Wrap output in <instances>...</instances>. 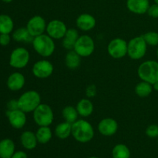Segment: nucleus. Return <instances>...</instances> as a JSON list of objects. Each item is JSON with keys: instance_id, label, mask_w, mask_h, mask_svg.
Wrapping results in <instances>:
<instances>
[{"instance_id": "42", "label": "nucleus", "mask_w": 158, "mask_h": 158, "mask_svg": "<svg viewBox=\"0 0 158 158\" xmlns=\"http://www.w3.org/2000/svg\"><path fill=\"white\" fill-rule=\"evenodd\" d=\"M157 143H158V137H157Z\"/></svg>"}, {"instance_id": "40", "label": "nucleus", "mask_w": 158, "mask_h": 158, "mask_svg": "<svg viewBox=\"0 0 158 158\" xmlns=\"http://www.w3.org/2000/svg\"><path fill=\"white\" fill-rule=\"evenodd\" d=\"M88 158H100V157H94V156H93V157H88Z\"/></svg>"}, {"instance_id": "19", "label": "nucleus", "mask_w": 158, "mask_h": 158, "mask_svg": "<svg viewBox=\"0 0 158 158\" xmlns=\"http://www.w3.org/2000/svg\"><path fill=\"white\" fill-rule=\"evenodd\" d=\"M79 37H80V34L77 29H73V28L68 29L64 37L63 38V42H62L63 46L66 50H73Z\"/></svg>"}, {"instance_id": "22", "label": "nucleus", "mask_w": 158, "mask_h": 158, "mask_svg": "<svg viewBox=\"0 0 158 158\" xmlns=\"http://www.w3.org/2000/svg\"><path fill=\"white\" fill-rule=\"evenodd\" d=\"M12 38L15 42L19 43H32L34 37H32L26 27H21L15 29L12 32Z\"/></svg>"}, {"instance_id": "34", "label": "nucleus", "mask_w": 158, "mask_h": 158, "mask_svg": "<svg viewBox=\"0 0 158 158\" xmlns=\"http://www.w3.org/2000/svg\"><path fill=\"white\" fill-rule=\"evenodd\" d=\"M12 37L10 34L2 33L0 34V45L2 46H6L10 43Z\"/></svg>"}, {"instance_id": "21", "label": "nucleus", "mask_w": 158, "mask_h": 158, "mask_svg": "<svg viewBox=\"0 0 158 158\" xmlns=\"http://www.w3.org/2000/svg\"><path fill=\"white\" fill-rule=\"evenodd\" d=\"M79 116L82 117H88L94 112V104L89 98L80 100L76 106Z\"/></svg>"}, {"instance_id": "2", "label": "nucleus", "mask_w": 158, "mask_h": 158, "mask_svg": "<svg viewBox=\"0 0 158 158\" xmlns=\"http://www.w3.org/2000/svg\"><path fill=\"white\" fill-rule=\"evenodd\" d=\"M34 50L41 56L49 57L55 52L56 44L54 40L47 34H42L33 38L32 42Z\"/></svg>"}, {"instance_id": "1", "label": "nucleus", "mask_w": 158, "mask_h": 158, "mask_svg": "<svg viewBox=\"0 0 158 158\" xmlns=\"http://www.w3.org/2000/svg\"><path fill=\"white\" fill-rule=\"evenodd\" d=\"M72 136L80 143H88L94 138V129L87 120L78 119L72 124Z\"/></svg>"}, {"instance_id": "31", "label": "nucleus", "mask_w": 158, "mask_h": 158, "mask_svg": "<svg viewBox=\"0 0 158 158\" xmlns=\"http://www.w3.org/2000/svg\"><path fill=\"white\" fill-rule=\"evenodd\" d=\"M146 135L150 138H157L158 137V125L151 124L147 127Z\"/></svg>"}, {"instance_id": "26", "label": "nucleus", "mask_w": 158, "mask_h": 158, "mask_svg": "<svg viewBox=\"0 0 158 158\" xmlns=\"http://www.w3.org/2000/svg\"><path fill=\"white\" fill-rule=\"evenodd\" d=\"M14 22L12 19L6 14L0 15V34H10L13 31Z\"/></svg>"}, {"instance_id": "20", "label": "nucleus", "mask_w": 158, "mask_h": 158, "mask_svg": "<svg viewBox=\"0 0 158 158\" xmlns=\"http://www.w3.org/2000/svg\"><path fill=\"white\" fill-rule=\"evenodd\" d=\"M15 150V145L12 140L5 138L0 140V158H11Z\"/></svg>"}, {"instance_id": "7", "label": "nucleus", "mask_w": 158, "mask_h": 158, "mask_svg": "<svg viewBox=\"0 0 158 158\" xmlns=\"http://www.w3.org/2000/svg\"><path fill=\"white\" fill-rule=\"evenodd\" d=\"M30 54L23 47H17L12 51L9 56V65L15 69H23L29 63Z\"/></svg>"}, {"instance_id": "5", "label": "nucleus", "mask_w": 158, "mask_h": 158, "mask_svg": "<svg viewBox=\"0 0 158 158\" xmlns=\"http://www.w3.org/2000/svg\"><path fill=\"white\" fill-rule=\"evenodd\" d=\"M32 113L34 122L39 127H49L54 120L53 110L46 103H40Z\"/></svg>"}, {"instance_id": "13", "label": "nucleus", "mask_w": 158, "mask_h": 158, "mask_svg": "<svg viewBox=\"0 0 158 158\" xmlns=\"http://www.w3.org/2000/svg\"><path fill=\"white\" fill-rule=\"evenodd\" d=\"M6 116H7L9 124L15 129H22L26 125V120H27L26 113L23 112L20 109L15 110H7Z\"/></svg>"}, {"instance_id": "16", "label": "nucleus", "mask_w": 158, "mask_h": 158, "mask_svg": "<svg viewBox=\"0 0 158 158\" xmlns=\"http://www.w3.org/2000/svg\"><path fill=\"white\" fill-rule=\"evenodd\" d=\"M127 8L131 12L137 15L147 13L150 6L149 0H127Z\"/></svg>"}, {"instance_id": "41", "label": "nucleus", "mask_w": 158, "mask_h": 158, "mask_svg": "<svg viewBox=\"0 0 158 158\" xmlns=\"http://www.w3.org/2000/svg\"><path fill=\"white\" fill-rule=\"evenodd\" d=\"M157 59H158V47H157Z\"/></svg>"}, {"instance_id": "6", "label": "nucleus", "mask_w": 158, "mask_h": 158, "mask_svg": "<svg viewBox=\"0 0 158 158\" xmlns=\"http://www.w3.org/2000/svg\"><path fill=\"white\" fill-rule=\"evenodd\" d=\"M148 50V44L142 35L131 39L127 43V56L131 59L138 60L143 58Z\"/></svg>"}, {"instance_id": "25", "label": "nucleus", "mask_w": 158, "mask_h": 158, "mask_svg": "<svg viewBox=\"0 0 158 158\" xmlns=\"http://www.w3.org/2000/svg\"><path fill=\"white\" fill-rule=\"evenodd\" d=\"M39 143L46 144L49 143L52 137V132L49 127H40L35 132Z\"/></svg>"}, {"instance_id": "8", "label": "nucleus", "mask_w": 158, "mask_h": 158, "mask_svg": "<svg viewBox=\"0 0 158 158\" xmlns=\"http://www.w3.org/2000/svg\"><path fill=\"white\" fill-rule=\"evenodd\" d=\"M73 49L81 57H88L94 53L95 49V43L92 37L89 35H80Z\"/></svg>"}, {"instance_id": "27", "label": "nucleus", "mask_w": 158, "mask_h": 158, "mask_svg": "<svg viewBox=\"0 0 158 158\" xmlns=\"http://www.w3.org/2000/svg\"><path fill=\"white\" fill-rule=\"evenodd\" d=\"M153 86L146 81H141L137 83L135 86V93L140 98H145L151 95L153 91Z\"/></svg>"}, {"instance_id": "10", "label": "nucleus", "mask_w": 158, "mask_h": 158, "mask_svg": "<svg viewBox=\"0 0 158 158\" xmlns=\"http://www.w3.org/2000/svg\"><path fill=\"white\" fill-rule=\"evenodd\" d=\"M46 26H47V23L44 18L41 15H36L29 19L26 27L30 35L32 37H35L42 35L46 32Z\"/></svg>"}, {"instance_id": "39", "label": "nucleus", "mask_w": 158, "mask_h": 158, "mask_svg": "<svg viewBox=\"0 0 158 158\" xmlns=\"http://www.w3.org/2000/svg\"><path fill=\"white\" fill-rule=\"evenodd\" d=\"M154 2H155L156 4H158V0H154Z\"/></svg>"}, {"instance_id": "18", "label": "nucleus", "mask_w": 158, "mask_h": 158, "mask_svg": "<svg viewBox=\"0 0 158 158\" xmlns=\"http://www.w3.org/2000/svg\"><path fill=\"white\" fill-rule=\"evenodd\" d=\"M20 142L22 146L29 151L35 149L38 144L35 133L30 131H26L22 133L20 136Z\"/></svg>"}, {"instance_id": "37", "label": "nucleus", "mask_w": 158, "mask_h": 158, "mask_svg": "<svg viewBox=\"0 0 158 158\" xmlns=\"http://www.w3.org/2000/svg\"><path fill=\"white\" fill-rule=\"evenodd\" d=\"M152 86H153V89H154L155 91H157L158 92V81L156 82V83H154V84H152Z\"/></svg>"}, {"instance_id": "15", "label": "nucleus", "mask_w": 158, "mask_h": 158, "mask_svg": "<svg viewBox=\"0 0 158 158\" xmlns=\"http://www.w3.org/2000/svg\"><path fill=\"white\" fill-rule=\"evenodd\" d=\"M76 24L79 29L84 32H88L95 27L97 21L94 15L89 13H83L77 17Z\"/></svg>"}, {"instance_id": "17", "label": "nucleus", "mask_w": 158, "mask_h": 158, "mask_svg": "<svg viewBox=\"0 0 158 158\" xmlns=\"http://www.w3.org/2000/svg\"><path fill=\"white\" fill-rule=\"evenodd\" d=\"M26 78L21 73L15 72L8 77L6 85L11 91H19L24 87Z\"/></svg>"}, {"instance_id": "4", "label": "nucleus", "mask_w": 158, "mask_h": 158, "mask_svg": "<svg viewBox=\"0 0 158 158\" xmlns=\"http://www.w3.org/2000/svg\"><path fill=\"white\" fill-rule=\"evenodd\" d=\"M139 78L151 84L158 81V62L155 60L144 61L137 69Z\"/></svg>"}, {"instance_id": "32", "label": "nucleus", "mask_w": 158, "mask_h": 158, "mask_svg": "<svg viewBox=\"0 0 158 158\" xmlns=\"http://www.w3.org/2000/svg\"><path fill=\"white\" fill-rule=\"evenodd\" d=\"M85 94H86V96L87 97V98H89V99L95 97L97 94V86H96L94 84L89 85V86L86 88Z\"/></svg>"}, {"instance_id": "12", "label": "nucleus", "mask_w": 158, "mask_h": 158, "mask_svg": "<svg viewBox=\"0 0 158 158\" xmlns=\"http://www.w3.org/2000/svg\"><path fill=\"white\" fill-rule=\"evenodd\" d=\"M67 27L64 22L59 19L51 20L47 23L46 32L53 40H61L64 37Z\"/></svg>"}, {"instance_id": "29", "label": "nucleus", "mask_w": 158, "mask_h": 158, "mask_svg": "<svg viewBox=\"0 0 158 158\" xmlns=\"http://www.w3.org/2000/svg\"><path fill=\"white\" fill-rule=\"evenodd\" d=\"M113 158H131V151L127 145L118 143L112 150Z\"/></svg>"}, {"instance_id": "30", "label": "nucleus", "mask_w": 158, "mask_h": 158, "mask_svg": "<svg viewBox=\"0 0 158 158\" xmlns=\"http://www.w3.org/2000/svg\"><path fill=\"white\" fill-rule=\"evenodd\" d=\"M148 46H158V32L151 31L142 35Z\"/></svg>"}, {"instance_id": "3", "label": "nucleus", "mask_w": 158, "mask_h": 158, "mask_svg": "<svg viewBox=\"0 0 158 158\" xmlns=\"http://www.w3.org/2000/svg\"><path fill=\"white\" fill-rule=\"evenodd\" d=\"M19 108L23 112L32 113L41 103L40 94L35 90H28L23 93L18 99Z\"/></svg>"}, {"instance_id": "35", "label": "nucleus", "mask_w": 158, "mask_h": 158, "mask_svg": "<svg viewBox=\"0 0 158 158\" xmlns=\"http://www.w3.org/2000/svg\"><path fill=\"white\" fill-rule=\"evenodd\" d=\"M8 110H15L19 109V108L18 100H9L6 105Z\"/></svg>"}, {"instance_id": "36", "label": "nucleus", "mask_w": 158, "mask_h": 158, "mask_svg": "<svg viewBox=\"0 0 158 158\" xmlns=\"http://www.w3.org/2000/svg\"><path fill=\"white\" fill-rule=\"evenodd\" d=\"M11 158H28V156L25 151H15V153H14Z\"/></svg>"}, {"instance_id": "24", "label": "nucleus", "mask_w": 158, "mask_h": 158, "mask_svg": "<svg viewBox=\"0 0 158 158\" xmlns=\"http://www.w3.org/2000/svg\"><path fill=\"white\" fill-rule=\"evenodd\" d=\"M55 134L59 139H67L72 135V124L66 121L59 123L55 128Z\"/></svg>"}, {"instance_id": "11", "label": "nucleus", "mask_w": 158, "mask_h": 158, "mask_svg": "<svg viewBox=\"0 0 158 158\" xmlns=\"http://www.w3.org/2000/svg\"><path fill=\"white\" fill-rule=\"evenodd\" d=\"M54 70L53 65L49 60H39L34 63L32 72L34 77L38 79H46L50 77Z\"/></svg>"}, {"instance_id": "33", "label": "nucleus", "mask_w": 158, "mask_h": 158, "mask_svg": "<svg viewBox=\"0 0 158 158\" xmlns=\"http://www.w3.org/2000/svg\"><path fill=\"white\" fill-rule=\"evenodd\" d=\"M147 13L148 14L149 16L152 17V18L157 19L158 18V4L154 3V4L153 5H150Z\"/></svg>"}, {"instance_id": "38", "label": "nucleus", "mask_w": 158, "mask_h": 158, "mask_svg": "<svg viewBox=\"0 0 158 158\" xmlns=\"http://www.w3.org/2000/svg\"><path fill=\"white\" fill-rule=\"evenodd\" d=\"M2 1L4 2H6V3H10V2H12L13 0H2Z\"/></svg>"}, {"instance_id": "23", "label": "nucleus", "mask_w": 158, "mask_h": 158, "mask_svg": "<svg viewBox=\"0 0 158 158\" xmlns=\"http://www.w3.org/2000/svg\"><path fill=\"white\" fill-rule=\"evenodd\" d=\"M82 57L74 49L69 50L65 56V64L70 69H76L80 66Z\"/></svg>"}, {"instance_id": "28", "label": "nucleus", "mask_w": 158, "mask_h": 158, "mask_svg": "<svg viewBox=\"0 0 158 158\" xmlns=\"http://www.w3.org/2000/svg\"><path fill=\"white\" fill-rule=\"evenodd\" d=\"M62 116L64 121L73 124L78 120L79 114L76 107L73 106H66L62 110Z\"/></svg>"}, {"instance_id": "14", "label": "nucleus", "mask_w": 158, "mask_h": 158, "mask_svg": "<svg viewBox=\"0 0 158 158\" xmlns=\"http://www.w3.org/2000/svg\"><path fill=\"white\" fill-rule=\"evenodd\" d=\"M98 131L105 137H111L118 131V123L114 118H104L98 123Z\"/></svg>"}, {"instance_id": "9", "label": "nucleus", "mask_w": 158, "mask_h": 158, "mask_svg": "<svg viewBox=\"0 0 158 158\" xmlns=\"http://www.w3.org/2000/svg\"><path fill=\"white\" fill-rule=\"evenodd\" d=\"M107 52L114 59L126 56L127 55V42L121 38L114 39L108 44Z\"/></svg>"}]
</instances>
